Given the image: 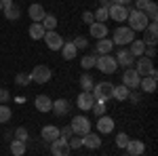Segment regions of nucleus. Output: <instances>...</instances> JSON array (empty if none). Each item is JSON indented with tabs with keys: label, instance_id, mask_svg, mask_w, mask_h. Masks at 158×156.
I'll return each instance as SVG.
<instances>
[{
	"label": "nucleus",
	"instance_id": "obj_11",
	"mask_svg": "<svg viewBox=\"0 0 158 156\" xmlns=\"http://www.w3.org/2000/svg\"><path fill=\"white\" fill-rule=\"evenodd\" d=\"M158 42V23L156 21H150L146 27V38H143V44L146 47H156Z\"/></svg>",
	"mask_w": 158,
	"mask_h": 156
},
{
	"label": "nucleus",
	"instance_id": "obj_14",
	"mask_svg": "<svg viewBox=\"0 0 158 156\" xmlns=\"http://www.w3.org/2000/svg\"><path fill=\"white\" fill-rule=\"evenodd\" d=\"M124 150L129 152V156H141L146 152V144L139 141V139H129V144H127Z\"/></svg>",
	"mask_w": 158,
	"mask_h": 156
},
{
	"label": "nucleus",
	"instance_id": "obj_17",
	"mask_svg": "<svg viewBox=\"0 0 158 156\" xmlns=\"http://www.w3.org/2000/svg\"><path fill=\"white\" fill-rule=\"evenodd\" d=\"M82 145H86V148H91V150H97V148H101V137H99L97 133H86V135H82Z\"/></svg>",
	"mask_w": 158,
	"mask_h": 156
},
{
	"label": "nucleus",
	"instance_id": "obj_10",
	"mask_svg": "<svg viewBox=\"0 0 158 156\" xmlns=\"http://www.w3.org/2000/svg\"><path fill=\"white\" fill-rule=\"evenodd\" d=\"M139 80H141V76L135 72L133 68H127L124 74H122V84H124L127 89H137V86H139Z\"/></svg>",
	"mask_w": 158,
	"mask_h": 156
},
{
	"label": "nucleus",
	"instance_id": "obj_7",
	"mask_svg": "<svg viewBox=\"0 0 158 156\" xmlns=\"http://www.w3.org/2000/svg\"><path fill=\"white\" fill-rule=\"evenodd\" d=\"M129 6H124V4H112L108 9V17L110 19H114V21H118V23H122L127 17H129Z\"/></svg>",
	"mask_w": 158,
	"mask_h": 156
},
{
	"label": "nucleus",
	"instance_id": "obj_37",
	"mask_svg": "<svg viewBox=\"0 0 158 156\" xmlns=\"http://www.w3.org/2000/svg\"><path fill=\"white\" fill-rule=\"evenodd\" d=\"M15 139H19V141H25L27 144V139H30V133L25 127H19V129H15Z\"/></svg>",
	"mask_w": 158,
	"mask_h": 156
},
{
	"label": "nucleus",
	"instance_id": "obj_23",
	"mask_svg": "<svg viewBox=\"0 0 158 156\" xmlns=\"http://www.w3.org/2000/svg\"><path fill=\"white\" fill-rule=\"evenodd\" d=\"M95 48H97L99 55H110V53H112V48H114V42H112L110 38H101V40H97Z\"/></svg>",
	"mask_w": 158,
	"mask_h": 156
},
{
	"label": "nucleus",
	"instance_id": "obj_49",
	"mask_svg": "<svg viewBox=\"0 0 158 156\" xmlns=\"http://www.w3.org/2000/svg\"><path fill=\"white\" fill-rule=\"evenodd\" d=\"M101 6H103V9H110V6H112V0H101Z\"/></svg>",
	"mask_w": 158,
	"mask_h": 156
},
{
	"label": "nucleus",
	"instance_id": "obj_26",
	"mask_svg": "<svg viewBox=\"0 0 158 156\" xmlns=\"http://www.w3.org/2000/svg\"><path fill=\"white\" fill-rule=\"evenodd\" d=\"M139 86H141V91H143V93H154V91H156V80H154V78H150V76H141Z\"/></svg>",
	"mask_w": 158,
	"mask_h": 156
},
{
	"label": "nucleus",
	"instance_id": "obj_5",
	"mask_svg": "<svg viewBox=\"0 0 158 156\" xmlns=\"http://www.w3.org/2000/svg\"><path fill=\"white\" fill-rule=\"evenodd\" d=\"M51 76H53V72H51L49 65H36V68L30 72V78H32V82H38V84L49 82Z\"/></svg>",
	"mask_w": 158,
	"mask_h": 156
},
{
	"label": "nucleus",
	"instance_id": "obj_21",
	"mask_svg": "<svg viewBox=\"0 0 158 156\" xmlns=\"http://www.w3.org/2000/svg\"><path fill=\"white\" fill-rule=\"evenodd\" d=\"M40 135H42V139H44V141H53V139H57V137H59V129H57L55 124H47V127H42Z\"/></svg>",
	"mask_w": 158,
	"mask_h": 156
},
{
	"label": "nucleus",
	"instance_id": "obj_44",
	"mask_svg": "<svg viewBox=\"0 0 158 156\" xmlns=\"http://www.w3.org/2000/svg\"><path fill=\"white\" fill-rule=\"evenodd\" d=\"M82 21H85L86 25L93 23V21H95V17H93V11H85V13H82Z\"/></svg>",
	"mask_w": 158,
	"mask_h": 156
},
{
	"label": "nucleus",
	"instance_id": "obj_1",
	"mask_svg": "<svg viewBox=\"0 0 158 156\" xmlns=\"http://www.w3.org/2000/svg\"><path fill=\"white\" fill-rule=\"evenodd\" d=\"M129 25H131V30L133 32H146L148 23H150V19L146 17V13L143 11H137V9H133V11H129Z\"/></svg>",
	"mask_w": 158,
	"mask_h": 156
},
{
	"label": "nucleus",
	"instance_id": "obj_39",
	"mask_svg": "<svg viewBox=\"0 0 158 156\" xmlns=\"http://www.w3.org/2000/svg\"><path fill=\"white\" fill-rule=\"evenodd\" d=\"M127 144H129V135H127V133H118V135H116V145L124 150Z\"/></svg>",
	"mask_w": 158,
	"mask_h": 156
},
{
	"label": "nucleus",
	"instance_id": "obj_2",
	"mask_svg": "<svg viewBox=\"0 0 158 156\" xmlns=\"http://www.w3.org/2000/svg\"><path fill=\"white\" fill-rule=\"evenodd\" d=\"M95 68L103 74H114L118 63H116V57H112V53H110V55H99L95 59Z\"/></svg>",
	"mask_w": 158,
	"mask_h": 156
},
{
	"label": "nucleus",
	"instance_id": "obj_34",
	"mask_svg": "<svg viewBox=\"0 0 158 156\" xmlns=\"http://www.w3.org/2000/svg\"><path fill=\"white\" fill-rule=\"evenodd\" d=\"M11 116H13L11 108H9L6 103H0V124H2V122H9Z\"/></svg>",
	"mask_w": 158,
	"mask_h": 156
},
{
	"label": "nucleus",
	"instance_id": "obj_32",
	"mask_svg": "<svg viewBox=\"0 0 158 156\" xmlns=\"http://www.w3.org/2000/svg\"><path fill=\"white\" fill-rule=\"evenodd\" d=\"M143 13H146V17L150 19V21H156V19H158V6H156V2H152V0H150V4L143 9Z\"/></svg>",
	"mask_w": 158,
	"mask_h": 156
},
{
	"label": "nucleus",
	"instance_id": "obj_15",
	"mask_svg": "<svg viewBox=\"0 0 158 156\" xmlns=\"http://www.w3.org/2000/svg\"><path fill=\"white\" fill-rule=\"evenodd\" d=\"M133 61H135V57L129 53V48H120V51H118V55H116V63H118V65H122V68H131Z\"/></svg>",
	"mask_w": 158,
	"mask_h": 156
},
{
	"label": "nucleus",
	"instance_id": "obj_12",
	"mask_svg": "<svg viewBox=\"0 0 158 156\" xmlns=\"http://www.w3.org/2000/svg\"><path fill=\"white\" fill-rule=\"evenodd\" d=\"M93 103H95V97H93L91 91H82V93L78 95V108H80V110L89 112V110L93 108Z\"/></svg>",
	"mask_w": 158,
	"mask_h": 156
},
{
	"label": "nucleus",
	"instance_id": "obj_35",
	"mask_svg": "<svg viewBox=\"0 0 158 156\" xmlns=\"http://www.w3.org/2000/svg\"><path fill=\"white\" fill-rule=\"evenodd\" d=\"M93 17H95V21H99V23H106L110 17H108V9H103V6H99L97 11L93 13Z\"/></svg>",
	"mask_w": 158,
	"mask_h": 156
},
{
	"label": "nucleus",
	"instance_id": "obj_54",
	"mask_svg": "<svg viewBox=\"0 0 158 156\" xmlns=\"http://www.w3.org/2000/svg\"><path fill=\"white\" fill-rule=\"evenodd\" d=\"M0 86H2V84H0Z\"/></svg>",
	"mask_w": 158,
	"mask_h": 156
},
{
	"label": "nucleus",
	"instance_id": "obj_19",
	"mask_svg": "<svg viewBox=\"0 0 158 156\" xmlns=\"http://www.w3.org/2000/svg\"><path fill=\"white\" fill-rule=\"evenodd\" d=\"M112 129H114V118L112 116H99L97 120V131L99 133H112Z\"/></svg>",
	"mask_w": 158,
	"mask_h": 156
},
{
	"label": "nucleus",
	"instance_id": "obj_53",
	"mask_svg": "<svg viewBox=\"0 0 158 156\" xmlns=\"http://www.w3.org/2000/svg\"><path fill=\"white\" fill-rule=\"evenodd\" d=\"M124 156H129V154H124Z\"/></svg>",
	"mask_w": 158,
	"mask_h": 156
},
{
	"label": "nucleus",
	"instance_id": "obj_13",
	"mask_svg": "<svg viewBox=\"0 0 158 156\" xmlns=\"http://www.w3.org/2000/svg\"><path fill=\"white\" fill-rule=\"evenodd\" d=\"M89 32H91V36L95 38V40L108 38V27H106V23H99V21H93V23L89 25Z\"/></svg>",
	"mask_w": 158,
	"mask_h": 156
},
{
	"label": "nucleus",
	"instance_id": "obj_24",
	"mask_svg": "<svg viewBox=\"0 0 158 156\" xmlns=\"http://www.w3.org/2000/svg\"><path fill=\"white\" fill-rule=\"evenodd\" d=\"M34 106H36L38 112H51V108H53V101H51L47 95H38L36 101H34Z\"/></svg>",
	"mask_w": 158,
	"mask_h": 156
},
{
	"label": "nucleus",
	"instance_id": "obj_43",
	"mask_svg": "<svg viewBox=\"0 0 158 156\" xmlns=\"http://www.w3.org/2000/svg\"><path fill=\"white\" fill-rule=\"evenodd\" d=\"M72 135H74L72 127H61V129H59V137H61V139H70Z\"/></svg>",
	"mask_w": 158,
	"mask_h": 156
},
{
	"label": "nucleus",
	"instance_id": "obj_18",
	"mask_svg": "<svg viewBox=\"0 0 158 156\" xmlns=\"http://www.w3.org/2000/svg\"><path fill=\"white\" fill-rule=\"evenodd\" d=\"M2 13H4V17H6V19H11V21H15V19H19V17H21V11H19V6H17L15 2L4 4V6H2Z\"/></svg>",
	"mask_w": 158,
	"mask_h": 156
},
{
	"label": "nucleus",
	"instance_id": "obj_45",
	"mask_svg": "<svg viewBox=\"0 0 158 156\" xmlns=\"http://www.w3.org/2000/svg\"><path fill=\"white\" fill-rule=\"evenodd\" d=\"M9 97H11V93H9L6 89H2V86H0V103H6V101H9Z\"/></svg>",
	"mask_w": 158,
	"mask_h": 156
},
{
	"label": "nucleus",
	"instance_id": "obj_36",
	"mask_svg": "<svg viewBox=\"0 0 158 156\" xmlns=\"http://www.w3.org/2000/svg\"><path fill=\"white\" fill-rule=\"evenodd\" d=\"M95 55H85L82 59H80V65L85 68V70H91V68H95Z\"/></svg>",
	"mask_w": 158,
	"mask_h": 156
},
{
	"label": "nucleus",
	"instance_id": "obj_22",
	"mask_svg": "<svg viewBox=\"0 0 158 156\" xmlns=\"http://www.w3.org/2000/svg\"><path fill=\"white\" fill-rule=\"evenodd\" d=\"M30 17H32V21H36V23H40V21H42V19H44V15H47V13H44V9H42V4H38V2H34V4H32V6H30Z\"/></svg>",
	"mask_w": 158,
	"mask_h": 156
},
{
	"label": "nucleus",
	"instance_id": "obj_16",
	"mask_svg": "<svg viewBox=\"0 0 158 156\" xmlns=\"http://www.w3.org/2000/svg\"><path fill=\"white\" fill-rule=\"evenodd\" d=\"M152 68H154V63H152V59H148V57H139V61H137V68H135V72L139 74V76H148V74L152 72Z\"/></svg>",
	"mask_w": 158,
	"mask_h": 156
},
{
	"label": "nucleus",
	"instance_id": "obj_41",
	"mask_svg": "<svg viewBox=\"0 0 158 156\" xmlns=\"http://www.w3.org/2000/svg\"><path fill=\"white\" fill-rule=\"evenodd\" d=\"M91 110H93V112H95L97 116H103V114H106V103H103V101H95Z\"/></svg>",
	"mask_w": 158,
	"mask_h": 156
},
{
	"label": "nucleus",
	"instance_id": "obj_20",
	"mask_svg": "<svg viewBox=\"0 0 158 156\" xmlns=\"http://www.w3.org/2000/svg\"><path fill=\"white\" fill-rule=\"evenodd\" d=\"M53 112H55V116H65L68 112H70V101L68 99H57V101H53Z\"/></svg>",
	"mask_w": 158,
	"mask_h": 156
},
{
	"label": "nucleus",
	"instance_id": "obj_6",
	"mask_svg": "<svg viewBox=\"0 0 158 156\" xmlns=\"http://www.w3.org/2000/svg\"><path fill=\"white\" fill-rule=\"evenodd\" d=\"M70 127H72L74 135H86V133L91 131V120L86 118V116H74L72 122H70Z\"/></svg>",
	"mask_w": 158,
	"mask_h": 156
},
{
	"label": "nucleus",
	"instance_id": "obj_3",
	"mask_svg": "<svg viewBox=\"0 0 158 156\" xmlns=\"http://www.w3.org/2000/svg\"><path fill=\"white\" fill-rule=\"evenodd\" d=\"M133 40H135V32L131 27H116L114 34H112V42H114V44H120V47L131 44Z\"/></svg>",
	"mask_w": 158,
	"mask_h": 156
},
{
	"label": "nucleus",
	"instance_id": "obj_50",
	"mask_svg": "<svg viewBox=\"0 0 158 156\" xmlns=\"http://www.w3.org/2000/svg\"><path fill=\"white\" fill-rule=\"evenodd\" d=\"M148 76H150V78H154V80H156V78H158V72H156V68H152V72L148 74Z\"/></svg>",
	"mask_w": 158,
	"mask_h": 156
},
{
	"label": "nucleus",
	"instance_id": "obj_29",
	"mask_svg": "<svg viewBox=\"0 0 158 156\" xmlns=\"http://www.w3.org/2000/svg\"><path fill=\"white\" fill-rule=\"evenodd\" d=\"M129 89L124 86V84H118V86H114V91H112V97L114 99H118V101H124V99H129Z\"/></svg>",
	"mask_w": 158,
	"mask_h": 156
},
{
	"label": "nucleus",
	"instance_id": "obj_30",
	"mask_svg": "<svg viewBox=\"0 0 158 156\" xmlns=\"http://www.w3.org/2000/svg\"><path fill=\"white\" fill-rule=\"evenodd\" d=\"M11 154L13 156H23L25 154V141L13 139V141H11Z\"/></svg>",
	"mask_w": 158,
	"mask_h": 156
},
{
	"label": "nucleus",
	"instance_id": "obj_38",
	"mask_svg": "<svg viewBox=\"0 0 158 156\" xmlns=\"http://www.w3.org/2000/svg\"><path fill=\"white\" fill-rule=\"evenodd\" d=\"M68 144H70L72 150H78V148H82V137H80V135H72V137L68 139Z\"/></svg>",
	"mask_w": 158,
	"mask_h": 156
},
{
	"label": "nucleus",
	"instance_id": "obj_9",
	"mask_svg": "<svg viewBox=\"0 0 158 156\" xmlns=\"http://www.w3.org/2000/svg\"><path fill=\"white\" fill-rule=\"evenodd\" d=\"M44 42H47V47H49L51 51H61V47H63V38H61V34H57L55 30L44 32Z\"/></svg>",
	"mask_w": 158,
	"mask_h": 156
},
{
	"label": "nucleus",
	"instance_id": "obj_47",
	"mask_svg": "<svg viewBox=\"0 0 158 156\" xmlns=\"http://www.w3.org/2000/svg\"><path fill=\"white\" fill-rule=\"evenodd\" d=\"M156 55V47H146V53H143V57H148V59H152Z\"/></svg>",
	"mask_w": 158,
	"mask_h": 156
},
{
	"label": "nucleus",
	"instance_id": "obj_51",
	"mask_svg": "<svg viewBox=\"0 0 158 156\" xmlns=\"http://www.w3.org/2000/svg\"><path fill=\"white\" fill-rule=\"evenodd\" d=\"M0 2H2V4H9V2H13V0H0Z\"/></svg>",
	"mask_w": 158,
	"mask_h": 156
},
{
	"label": "nucleus",
	"instance_id": "obj_33",
	"mask_svg": "<svg viewBox=\"0 0 158 156\" xmlns=\"http://www.w3.org/2000/svg\"><path fill=\"white\" fill-rule=\"evenodd\" d=\"M93 86H95V82H93L91 74H82L80 76V89L82 91H93Z\"/></svg>",
	"mask_w": 158,
	"mask_h": 156
},
{
	"label": "nucleus",
	"instance_id": "obj_48",
	"mask_svg": "<svg viewBox=\"0 0 158 156\" xmlns=\"http://www.w3.org/2000/svg\"><path fill=\"white\" fill-rule=\"evenodd\" d=\"M129 2H131V0H112V4H124V6H127Z\"/></svg>",
	"mask_w": 158,
	"mask_h": 156
},
{
	"label": "nucleus",
	"instance_id": "obj_27",
	"mask_svg": "<svg viewBox=\"0 0 158 156\" xmlns=\"http://www.w3.org/2000/svg\"><path fill=\"white\" fill-rule=\"evenodd\" d=\"M27 32H30V38H32V40H40V38H44V27H42V23H36V21H34V23L30 25Z\"/></svg>",
	"mask_w": 158,
	"mask_h": 156
},
{
	"label": "nucleus",
	"instance_id": "obj_28",
	"mask_svg": "<svg viewBox=\"0 0 158 156\" xmlns=\"http://www.w3.org/2000/svg\"><path fill=\"white\" fill-rule=\"evenodd\" d=\"M76 53H78V48L74 47L72 42H63V47H61V55H63V59H74L76 57Z\"/></svg>",
	"mask_w": 158,
	"mask_h": 156
},
{
	"label": "nucleus",
	"instance_id": "obj_8",
	"mask_svg": "<svg viewBox=\"0 0 158 156\" xmlns=\"http://www.w3.org/2000/svg\"><path fill=\"white\" fill-rule=\"evenodd\" d=\"M70 152H72V148H70V144H68V139L57 137V139L51 141V154L53 156H68Z\"/></svg>",
	"mask_w": 158,
	"mask_h": 156
},
{
	"label": "nucleus",
	"instance_id": "obj_25",
	"mask_svg": "<svg viewBox=\"0 0 158 156\" xmlns=\"http://www.w3.org/2000/svg\"><path fill=\"white\" fill-rule=\"evenodd\" d=\"M129 53H131L133 57H141V55L146 53V44H143V40H133V42L129 44Z\"/></svg>",
	"mask_w": 158,
	"mask_h": 156
},
{
	"label": "nucleus",
	"instance_id": "obj_46",
	"mask_svg": "<svg viewBox=\"0 0 158 156\" xmlns=\"http://www.w3.org/2000/svg\"><path fill=\"white\" fill-rule=\"evenodd\" d=\"M148 4H150V0H135V9L137 11H143Z\"/></svg>",
	"mask_w": 158,
	"mask_h": 156
},
{
	"label": "nucleus",
	"instance_id": "obj_40",
	"mask_svg": "<svg viewBox=\"0 0 158 156\" xmlns=\"http://www.w3.org/2000/svg\"><path fill=\"white\" fill-rule=\"evenodd\" d=\"M15 82L19 84V86H25V84H30V82H32V78H30V74H17Z\"/></svg>",
	"mask_w": 158,
	"mask_h": 156
},
{
	"label": "nucleus",
	"instance_id": "obj_4",
	"mask_svg": "<svg viewBox=\"0 0 158 156\" xmlns=\"http://www.w3.org/2000/svg\"><path fill=\"white\" fill-rule=\"evenodd\" d=\"M112 91H114V84L103 80V82L95 84L91 93H93V97H95V101H103V103H106L108 99H112Z\"/></svg>",
	"mask_w": 158,
	"mask_h": 156
},
{
	"label": "nucleus",
	"instance_id": "obj_52",
	"mask_svg": "<svg viewBox=\"0 0 158 156\" xmlns=\"http://www.w3.org/2000/svg\"><path fill=\"white\" fill-rule=\"evenodd\" d=\"M2 6H4V4H2V2H0V13H2Z\"/></svg>",
	"mask_w": 158,
	"mask_h": 156
},
{
	"label": "nucleus",
	"instance_id": "obj_31",
	"mask_svg": "<svg viewBox=\"0 0 158 156\" xmlns=\"http://www.w3.org/2000/svg\"><path fill=\"white\" fill-rule=\"evenodd\" d=\"M40 23L44 27V32H51V30L57 27V17H55V15H44V19H42Z\"/></svg>",
	"mask_w": 158,
	"mask_h": 156
},
{
	"label": "nucleus",
	"instance_id": "obj_42",
	"mask_svg": "<svg viewBox=\"0 0 158 156\" xmlns=\"http://www.w3.org/2000/svg\"><path fill=\"white\" fill-rule=\"evenodd\" d=\"M72 44H74L76 48H86V47H89V42H86L85 36H76V38L72 40Z\"/></svg>",
	"mask_w": 158,
	"mask_h": 156
}]
</instances>
